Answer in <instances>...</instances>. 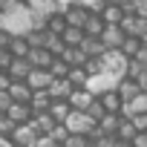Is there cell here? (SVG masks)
Segmentation results:
<instances>
[{
	"mask_svg": "<svg viewBox=\"0 0 147 147\" xmlns=\"http://www.w3.org/2000/svg\"><path fill=\"white\" fill-rule=\"evenodd\" d=\"M0 29H3V32H12V35H18V38H26V35L35 29V15H32V9L23 6L20 12H15V15H9V18H0Z\"/></svg>",
	"mask_w": 147,
	"mask_h": 147,
	"instance_id": "obj_1",
	"label": "cell"
},
{
	"mask_svg": "<svg viewBox=\"0 0 147 147\" xmlns=\"http://www.w3.org/2000/svg\"><path fill=\"white\" fill-rule=\"evenodd\" d=\"M66 127H69V133H78V136H90L95 127H98V121L90 115V113H81V110H72V115L66 118Z\"/></svg>",
	"mask_w": 147,
	"mask_h": 147,
	"instance_id": "obj_2",
	"label": "cell"
},
{
	"mask_svg": "<svg viewBox=\"0 0 147 147\" xmlns=\"http://www.w3.org/2000/svg\"><path fill=\"white\" fill-rule=\"evenodd\" d=\"M104 63H107V72L115 78V81H121V78H127V69H130V58H124L118 49L115 52H107V58H104Z\"/></svg>",
	"mask_w": 147,
	"mask_h": 147,
	"instance_id": "obj_3",
	"label": "cell"
},
{
	"mask_svg": "<svg viewBox=\"0 0 147 147\" xmlns=\"http://www.w3.org/2000/svg\"><path fill=\"white\" fill-rule=\"evenodd\" d=\"M63 15H66L69 26H78V29H84V26H87V20H90V9H87L84 3H72V6H66V9H63Z\"/></svg>",
	"mask_w": 147,
	"mask_h": 147,
	"instance_id": "obj_4",
	"label": "cell"
},
{
	"mask_svg": "<svg viewBox=\"0 0 147 147\" xmlns=\"http://www.w3.org/2000/svg\"><path fill=\"white\" fill-rule=\"evenodd\" d=\"M127 38H130V35H127L121 26H107V32H104V38H101V40L107 43V49H110V52H115V49H121V46H124V40H127Z\"/></svg>",
	"mask_w": 147,
	"mask_h": 147,
	"instance_id": "obj_5",
	"label": "cell"
},
{
	"mask_svg": "<svg viewBox=\"0 0 147 147\" xmlns=\"http://www.w3.org/2000/svg\"><path fill=\"white\" fill-rule=\"evenodd\" d=\"M52 81H55V75H52V72L49 69H32V75H29V87L35 90V92H40V90H49L52 87Z\"/></svg>",
	"mask_w": 147,
	"mask_h": 147,
	"instance_id": "obj_6",
	"label": "cell"
},
{
	"mask_svg": "<svg viewBox=\"0 0 147 147\" xmlns=\"http://www.w3.org/2000/svg\"><path fill=\"white\" fill-rule=\"evenodd\" d=\"M72 92H75V87L69 84V78H55L52 87H49V95H52L55 101H69Z\"/></svg>",
	"mask_w": 147,
	"mask_h": 147,
	"instance_id": "obj_7",
	"label": "cell"
},
{
	"mask_svg": "<svg viewBox=\"0 0 147 147\" xmlns=\"http://www.w3.org/2000/svg\"><path fill=\"white\" fill-rule=\"evenodd\" d=\"M26 61H29V63H32L35 69H49V66L55 63V55H52V52H49L46 46H40V49H32Z\"/></svg>",
	"mask_w": 147,
	"mask_h": 147,
	"instance_id": "obj_8",
	"label": "cell"
},
{
	"mask_svg": "<svg viewBox=\"0 0 147 147\" xmlns=\"http://www.w3.org/2000/svg\"><path fill=\"white\" fill-rule=\"evenodd\" d=\"M115 90H118V95H121L127 104H130V101H136V98L141 95V87H138V81H136V78H130V75H127V78H121Z\"/></svg>",
	"mask_w": 147,
	"mask_h": 147,
	"instance_id": "obj_9",
	"label": "cell"
},
{
	"mask_svg": "<svg viewBox=\"0 0 147 147\" xmlns=\"http://www.w3.org/2000/svg\"><path fill=\"white\" fill-rule=\"evenodd\" d=\"M98 98H101V104L107 107V113H118V115L124 113V104H127V101L118 95V90H115V87H113V90H107V92H101Z\"/></svg>",
	"mask_w": 147,
	"mask_h": 147,
	"instance_id": "obj_10",
	"label": "cell"
},
{
	"mask_svg": "<svg viewBox=\"0 0 147 147\" xmlns=\"http://www.w3.org/2000/svg\"><path fill=\"white\" fill-rule=\"evenodd\" d=\"M98 95L92 92V90H75L72 92V98H69V104H72V110H81V113H87L90 107H92V101H95Z\"/></svg>",
	"mask_w": 147,
	"mask_h": 147,
	"instance_id": "obj_11",
	"label": "cell"
},
{
	"mask_svg": "<svg viewBox=\"0 0 147 147\" xmlns=\"http://www.w3.org/2000/svg\"><path fill=\"white\" fill-rule=\"evenodd\" d=\"M15 124H32V118H35V110H32V104H18L15 101V107L6 113Z\"/></svg>",
	"mask_w": 147,
	"mask_h": 147,
	"instance_id": "obj_12",
	"label": "cell"
},
{
	"mask_svg": "<svg viewBox=\"0 0 147 147\" xmlns=\"http://www.w3.org/2000/svg\"><path fill=\"white\" fill-rule=\"evenodd\" d=\"M55 127H58V121H55L49 113H38V115L32 118V130H35L38 136H49Z\"/></svg>",
	"mask_w": 147,
	"mask_h": 147,
	"instance_id": "obj_13",
	"label": "cell"
},
{
	"mask_svg": "<svg viewBox=\"0 0 147 147\" xmlns=\"http://www.w3.org/2000/svg\"><path fill=\"white\" fill-rule=\"evenodd\" d=\"M9 92H12V98H15L18 104H32V98H35V90H32L26 81H15Z\"/></svg>",
	"mask_w": 147,
	"mask_h": 147,
	"instance_id": "obj_14",
	"label": "cell"
},
{
	"mask_svg": "<svg viewBox=\"0 0 147 147\" xmlns=\"http://www.w3.org/2000/svg\"><path fill=\"white\" fill-rule=\"evenodd\" d=\"M12 138L18 141V147H32V144L40 138V136L32 130V124H20V127L15 130V136H12Z\"/></svg>",
	"mask_w": 147,
	"mask_h": 147,
	"instance_id": "obj_15",
	"label": "cell"
},
{
	"mask_svg": "<svg viewBox=\"0 0 147 147\" xmlns=\"http://www.w3.org/2000/svg\"><path fill=\"white\" fill-rule=\"evenodd\" d=\"M81 49H84L90 58H107V52H110L107 43H104L101 38H87V40L81 43Z\"/></svg>",
	"mask_w": 147,
	"mask_h": 147,
	"instance_id": "obj_16",
	"label": "cell"
},
{
	"mask_svg": "<svg viewBox=\"0 0 147 147\" xmlns=\"http://www.w3.org/2000/svg\"><path fill=\"white\" fill-rule=\"evenodd\" d=\"M32 69H35V66H32L26 58H15V63H12V69H9V75H12L15 81H29Z\"/></svg>",
	"mask_w": 147,
	"mask_h": 147,
	"instance_id": "obj_17",
	"label": "cell"
},
{
	"mask_svg": "<svg viewBox=\"0 0 147 147\" xmlns=\"http://www.w3.org/2000/svg\"><path fill=\"white\" fill-rule=\"evenodd\" d=\"M90 72L84 69V66H72V72H69V84L75 87V90H90Z\"/></svg>",
	"mask_w": 147,
	"mask_h": 147,
	"instance_id": "obj_18",
	"label": "cell"
},
{
	"mask_svg": "<svg viewBox=\"0 0 147 147\" xmlns=\"http://www.w3.org/2000/svg\"><path fill=\"white\" fill-rule=\"evenodd\" d=\"M101 18H104V23H107V26H121V23H124V18H127V12H124L121 6L110 3V6L104 9V15H101Z\"/></svg>",
	"mask_w": 147,
	"mask_h": 147,
	"instance_id": "obj_19",
	"label": "cell"
},
{
	"mask_svg": "<svg viewBox=\"0 0 147 147\" xmlns=\"http://www.w3.org/2000/svg\"><path fill=\"white\" fill-rule=\"evenodd\" d=\"M84 32H87V38H104V32H107L104 18H101V15H90V20H87Z\"/></svg>",
	"mask_w": 147,
	"mask_h": 147,
	"instance_id": "obj_20",
	"label": "cell"
},
{
	"mask_svg": "<svg viewBox=\"0 0 147 147\" xmlns=\"http://www.w3.org/2000/svg\"><path fill=\"white\" fill-rule=\"evenodd\" d=\"M52 104H55V98L49 95V90H40V92H35V98H32V110H35V115H38V113H49Z\"/></svg>",
	"mask_w": 147,
	"mask_h": 147,
	"instance_id": "obj_21",
	"label": "cell"
},
{
	"mask_svg": "<svg viewBox=\"0 0 147 147\" xmlns=\"http://www.w3.org/2000/svg\"><path fill=\"white\" fill-rule=\"evenodd\" d=\"M63 61H66L69 66H87V63H90V55H87L81 46H69L66 55H63Z\"/></svg>",
	"mask_w": 147,
	"mask_h": 147,
	"instance_id": "obj_22",
	"label": "cell"
},
{
	"mask_svg": "<svg viewBox=\"0 0 147 147\" xmlns=\"http://www.w3.org/2000/svg\"><path fill=\"white\" fill-rule=\"evenodd\" d=\"M66 29H69V20H66L63 12H58V15H52V18L46 20V32H49V35H63Z\"/></svg>",
	"mask_w": 147,
	"mask_h": 147,
	"instance_id": "obj_23",
	"label": "cell"
},
{
	"mask_svg": "<svg viewBox=\"0 0 147 147\" xmlns=\"http://www.w3.org/2000/svg\"><path fill=\"white\" fill-rule=\"evenodd\" d=\"M121 121H124V115H118V113H110L107 118H101V133L104 136H118V127H121Z\"/></svg>",
	"mask_w": 147,
	"mask_h": 147,
	"instance_id": "obj_24",
	"label": "cell"
},
{
	"mask_svg": "<svg viewBox=\"0 0 147 147\" xmlns=\"http://www.w3.org/2000/svg\"><path fill=\"white\" fill-rule=\"evenodd\" d=\"M138 113H147V92H141L136 101H130V104H124V118H136Z\"/></svg>",
	"mask_w": 147,
	"mask_h": 147,
	"instance_id": "obj_25",
	"label": "cell"
},
{
	"mask_svg": "<svg viewBox=\"0 0 147 147\" xmlns=\"http://www.w3.org/2000/svg\"><path fill=\"white\" fill-rule=\"evenodd\" d=\"M49 115H52L58 124H66V118L72 115V104H69V101H55L52 110H49Z\"/></svg>",
	"mask_w": 147,
	"mask_h": 147,
	"instance_id": "obj_26",
	"label": "cell"
},
{
	"mask_svg": "<svg viewBox=\"0 0 147 147\" xmlns=\"http://www.w3.org/2000/svg\"><path fill=\"white\" fill-rule=\"evenodd\" d=\"M61 38L66 40V46H81V43L87 40V32H84V29H78V26H69Z\"/></svg>",
	"mask_w": 147,
	"mask_h": 147,
	"instance_id": "obj_27",
	"label": "cell"
},
{
	"mask_svg": "<svg viewBox=\"0 0 147 147\" xmlns=\"http://www.w3.org/2000/svg\"><path fill=\"white\" fill-rule=\"evenodd\" d=\"M46 49H49V52H52L55 58H63L69 46H66V40H63L61 35H49V40H46Z\"/></svg>",
	"mask_w": 147,
	"mask_h": 147,
	"instance_id": "obj_28",
	"label": "cell"
},
{
	"mask_svg": "<svg viewBox=\"0 0 147 147\" xmlns=\"http://www.w3.org/2000/svg\"><path fill=\"white\" fill-rule=\"evenodd\" d=\"M141 46H144V43H141V38H127V40H124V46H121L118 52H121L124 58H130V61H133V58H138Z\"/></svg>",
	"mask_w": 147,
	"mask_h": 147,
	"instance_id": "obj_29",
	"label": "cell"
},
{
	"mask_svg": "<svg viewBox=\"0 0 147 147\" xmlns=\"http://www.w3.org/2000/svg\"><path fill=\"white\" fill-rule=\"evenodd\" d=\"M136 136H138L136 124H133L130 118H124V121H121V127H118V138H121L124 144H133V141H136Z\"/></svg>",
	"mask_w": 147,
	"mask_h": 147,
	"instance_id": "obj_30",
	"label": "cell"
},
{
	"mask_svg": "<svg viewBox=\"0 0 147 147\" xmlns=\"http://www.w3.org/2000/svg\"><path fill=\"white\" fill-rule=\"evenodd\" d=\"M84 69L90 72V78H98V75H110V72H107V63H104V58H90V63H87Z\"/></svg>",
	"mask_w": 147,
	"mask_h": 147,
	"instance_id": "obj_31",
	"label": "cell"
},
{
	"mask_svg": "<svg viewBox=\"0 0 147 147\" xmlns=\"http://www.w3.org/2000/svg\"><path fill=\"white\" fill-rule=\"evenodd\" d=\"M9 49H12V55H15V58H29V52H32V46H29V40H26V38H15Z\"/></svg>",
	"mask_w": 147,
	"mask_h": 147,
	"instance_id": "obj_32",
	"label": "cell"
},
{
	"mask_svg": "<svg viewBox=\"0 0 147 147\" xmlns=\"http://www.w3.org/2000/svg\"><path fill=\"white\" fill-rule=\"evenodd\" d=\"M49 72H52V75L55 78H69V72H72V66L63 61V58H55V63L49 66Z\"/></svg>",
	"mask_w": 147,
	"mask_h": 147,
	"instance_id": "obj_33",
	"label": "cell"
},
{
	"mask_svg": "<svg viewBox=\"0 0 147 147\" xmlns=\"http://www.w3.org/2000/svg\"><path fill=\"white\" fill-rule=\"evenodd\" d=\"M26 3H20V0H0V18H9L15 12H20Z\"/></svg>",
	"mask_w": 147,
	"mask_h": 147,
	"instance_id": "obj_34",
	"label": "cell"
},
{
	"mask_svg": "<svg viewBox=\"0 0 147 147\" xmlns=\"http://www.w3.org/2000/svg\"><path fill=\"white\" fill-rule=\"evenodd\" d=\"M69 136H72V133H69V127H66V124H58V127L49 133L52 144H66V141H69Z\"/></svg>",
	"mask_w": 147,
	"mask_h": 147,
	"instance_id": "obj_35",
	"label": "cell"
},
{
	"mask_svg": "<svg viewBox=\"0 0 147 147\" xmlns=\"http://www.w3.org/2000/svg\"><path fill=\"white\" fill-rule=\"evenodd\" d=\"M20 124H15L6 113H0V136H15V130H18Z\"/></svg>",
	"mask_w": 147,
	"mask_h": 147,
	"instance_id": "obj_36",
	"label": "cell"
},
{
	"mask_svg": "<svg viewBox=\"0 0 147 147\" xmlns=\"http://www.w3.org/2000/svg\"><path fill=\"white\" fill-rule=\"evenodd\" d=\"M92 141H90V136H78V133H72L69 136V141L63 144V147H90Z\"/></svg>",
	"mask_w": 147,
	"mask_h": 147,
	"instance_id": "obj_37",
	"label": "cell"
},
{
	"mask_svg": "<svg viewBox=\"0 0 147 147\" xmlns=\"http://www.w3.org/2000/svg\"><path fill=\"white\" fill-rule=\"evenodd\" d=\"M12 63H15L12 49H0V69H3V72H9V69H12Z\"/></svg>",
	"mask_w": 147,
	"mask_h": 147,
	"instance_id": "obj_38",
	"label": "cell"
},
{
	"mask_svg": "<svg viewBox=\"0 0 147 147\" xmlns=\"http://www.w3.org/2000/svg\"><path fill=\"white\" fill-rule=\"evenodd\" d=\"M90 9V15H104V9L110 6V0H90V3H84Z\"/></svg>",
	"mask_w": 147,
	"mask_h": 147,
	"instance_id": "obj_39",
	"label": "cell"
},
{
	"mask_svg": "<svg viewBox=\"0 0 147 147\" xmlns=\"http://www.w3.org/2000/svg\"><path fill=\"white\" fill-rule=\"evenodd\" d=\"M130 121L136 124V130H138V133H147V113H138V115H136V118H130Z\"/></svg>",
	"mask_w": 147,
	"mask_h": 147,
	"instance_id": "obj_40",
	"label": "cell"
},
{
	"mask_svg": "<svg viewBox=\"0 0 147 147\" xmlns=\"http://www.w3.org/2000/svg\"><path fill=\"white\" fill-rule=\"evenodd\" d=\"M98 147H124V141L118 136H107L104 141H98Z\"/></svg>",
	"mask_w": 147,
	"mask_h": 147,
	"instance_id": "obj_41",
	"label": "cell"
},
{
	"mask_svg": "<svg viewBox=\"0 0 147 147\" xmlns=\"http://www.w3.org/2000/svg\"><path fill=\"white\" fill-rule=\"evenodd\" d=\"M133 3H136V15L147 20V0H133Z\"/></svg>",
	"mask_w": 147,
	"mask_h": 147,
	"instance_id": "obj_42",
	"label": "cell"
},
{
	"mask_svg": "<svg viewBox=\"0 0 147 147\" xmlns=\"http://www.w3.org/2000/svg\"><path fill=\"white\" fill-rule=\"evenodd\" d=\"M0 147H18V141L12 136H0Z\"/></svg>",
	"mask_w": 147,
	"mask_h": 147,
	"instance_id": "obj_43",
	"label": "cell"
},
{
	"mask_svg": "<svg viewBox=\"0 0 147 147\" xmlns=\"http://www.w3.org/2000/svg\"><path fill=\"white\" fill-rule=\"evenodd\" d=\"M136 81H138V87H141V92H147V69L141 72V75H138Z\"/></svg>",
	"mask_w": 147,
	"mask_h": 147,
	"instance_id": "obj_44",
	"label": "cell"
},
{
	"mask_svg": "<svg viewBox=\"0 0 147 147\" xmlns=\"http://www.w3.org/2000/svg\"><path fill=\"white\" fill-rule=\"evenodd\" d=\"M133 144H136V147H147V133H138Z\"/></svg>",
	"mask_w": 147,
	"mask_h": 147,
	"instance_id": "obj_45",
	"label": "cell"
},
{
	"mask_svg": "<svg viewBox=\"0 0 147 147\" xmlns=\"http://www.w3.org/2000/svg\"><path fill=\"white\" fill-rule=\"evenodd\" d=\"M61 3V9H66V6H72V3H78V0H58Z\"/></svg>",
	"mask_w": 147,
	"mask_h": 147,
	"instance_id": "obj_46",
	"label": "cell"
},
{
	"mask_svg": "<svg viewBox=\"0 0 147 147\" xmlns=\"http://www.w3.org/2000/svg\"><path fill=\"white\" fill-rule=\"evenodd\" d=\"M141 43H144V46H147V35H144V38H141Z\"/></svg>",
	"mask_w": 147,
	"mask_h": 147,
	"instance_id": "obj_47",
	"label": "cell"
},
{
	"mask_svg": "<svg viewBox=\"0 0 147 147\" xmlns=\"http://www.w3.org/2000/svg\"><path fill=\"white\" fill-rule=\"evenodd\" d=\"M49 147H63V144H49Z\"/></svg>",
	"mask_w": 147,
	"mask_h": 147,
	"instance_id": "obj_48",
	"label": "cell"
},
{
	"mask_svg": "<svg viewBox=\"0 0 147 147\" xmlns=\"http://www.w3.org/2000/svg\"><path fill=\"white\" fill-rule=\"evenodd\" d=\"M124 147H136V144H124Z\"/></svg>",
	"mask_w": 147,
	"mask_h": 147,
	"instance_id": "obj_49",
	"label": "cell"
},
{
	"mask_svg": "<svg viewBox=\"0 0 147 147\" xmlns=\"http://www.w3.org/2000/svg\"><path fill=\"white\" fill-rule=\"evenodd\" d=\"M20 3H26V0H20Z\"/></svg>",
	"mask_w": 147,
	"mask_h": 147,
	"instance_id": "obj_50",
	"label": "cell"
}]
</instances>
